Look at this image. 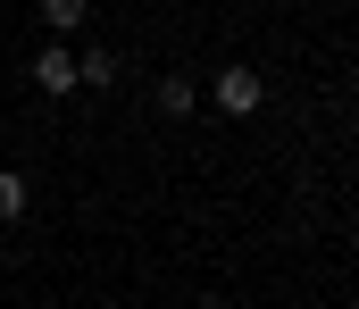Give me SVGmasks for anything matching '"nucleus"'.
<instances>
[{
  "instance_id": "1",
  "label": "nucleus",
  "mask_w": 359,
  "mask_h": 309,
  "mask_svg": "<svg viewBox=\"0 0 359 309\" xmlns=\"http://www.w3.org/2000/svg\"><path fill=\"white\" fill-rule=\"evenodd\" d=\"M209 101L226 109V117H259V101H268V84H259V67H217Z\"/></svg>"
},
{
  "instance_id": "2",
  "label": "nucleus",
  "mask_w": 359,
  "mask_h": 309,
  "mask_svg": "<svg viewBox=\"0 0 359 309\" xmlns=\"http://www.w3.org/2000/svg\"><path fill=\"white\" fill-rule=\"evenodd\" d=\"M34 84H42V92H84V76H76V59H67V42H50V50H34Z\"/></svg>"
},
{
  "instance_id": "3",
  "label": "nucleus",
  "mask_w": 359,
  "mask_h": 309,
  "mask_svg": "<svg viewBox=\"0 0 359 309\" xmlns=\"http://www.w3.org/2000/svg\"><path fill=\"white\" fill-rule=\"evenodd\" d=\"M151 101H159V117H192V109H201V84H192V76H159Z\"/></svg>"
},
{
  "instance_id": "4",
  "label": "nucleus",
  "mask_w": 359,
  "mask_h": 309,
  "mask_svg": "<svg viewBox=\"0 0 359 309\" xmlns=\"http://www.w3.org/2000/svg\"><path fill=\"white\" fill-rule=\"evenodd\" d=\"M25 209H34V184H25L17 167H0V226H17Z\"/></svg>"
},
{
  "instance_id": "5",
  "label": "nucleus",
  "mask_w": 359,
  "mask_h": 309,
  "mask_svg": "<svg viewBox=\"0 0 359 309\" xmlns=\"http://www.w3.org/2000/svg\"><path fill=\"white\" fill-rule=\"evenodd\" d=\"M76 76H84V84H117V50H84Z\"/></svg>"
},
{
  "instance_id": "6",
  "label": "nucleus",
  "mask_w": 359,
  "mask_h": 309,
  "mask_svg": "<svg viewBox=\"0 0 359 309\" xmlns=\"http://www.w3.org/2000/svg\"><path fill=\"white\" fill-rule=\"evenodd\" d=\"M42 25H59V34H76V25H84V0H42Z\"/></svg>"
}]
</instances>
